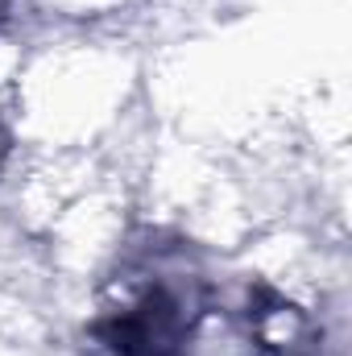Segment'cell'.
Returning <instances> with one entry per match:
<instances>
[{
  "mask_svg": "<svg viewBox=\"0 0 352 356\" xmlns=\"http://www.w3.org/2000/svg\"><path fill=\"white\" fill-rule=\"evenodd\" d=\"M191 298L158 273L120 277L99 315V344L112 356H178L191 336Z\"/></svg>",
  "mask_w": 352,
  "mask_h": 356,
  "instance_id": "cell-1",
  "label": "cell"
},
{
  "mask_svg": "<svg viewBox=\"0 0 352 356\" xmlns=\"http://www.w3.org/2000/svg\"><path fill=\"white\" fill-rule=\"evenodd\" d=\"M0 149H4V124H0Z\"/></svg>",
  "mask_w": 352,
  "mask_h": 356,
  "instance_id": "cell-2",
  "label": "cell"
}]
</instances>
